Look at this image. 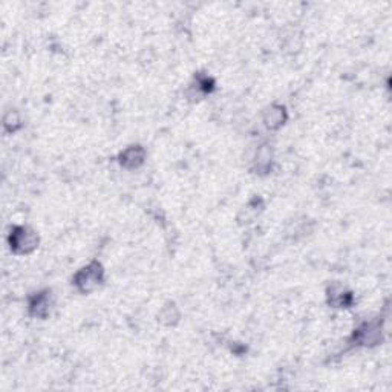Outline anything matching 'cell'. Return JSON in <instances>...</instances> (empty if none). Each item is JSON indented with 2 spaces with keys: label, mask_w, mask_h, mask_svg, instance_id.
<instances>
[{
  "label": "cell",
  "mask_w": 392,
  "mask_h": 392,
  "mask_svg": "<svg viewBox=\"0 0 392 392\" xmlns=\"http://www.w3.org/2000/svg\"><path fill=\"white\" fill-rule=\"evenodd\" d=\"M327 301L333 308H349L353 305L354 296L345 285L333 284L327 290Z\"/></svg>",
  "instance_id": "cell-7"
},
{
  "label": "cell",
  "mask_w": 392,
  "mask_h": 392,
  "mask_svg": "<svg viewBox=\"0 0 392 392\" xmlns=\"http://www.w3.org/2000/svg\"><path fill=\"white\" fill-rule=\"evenodd\" d=\"M288 122V111L281 103H273L262 111V124L264 128L271 132H276L284 128Z\"/></svg>",
  "instance_id": "cell-6"
},
{
  "label": "cell",
  "mask_w": 392,
  "mask_h": 392,
  "mask_svg": "<svg viewBox=\"0 0 392 392\" xmlns=\"http://www.w3.org/2000/svg\"><path fill=\"white\" fill-rule=\"evenodd\" d=\"M104 282V267L102 262L91 261L88 265H84L80 270L76 271L72 276V285L76 290L82 295H91L95 290L102 287Z\"/></svg>",
  "instance_id": "cell-1"
},
{
  "label": "cell",
  "mask_w": 392,
  "mask_h": 392,
  "mask_svg": "<svg viewBox=\"0 0 392 392\" xmlns=\"http://www.w3.org/2000/svg\"><path fill=\"white\" fill-rule=\"evenodd\" d=\"M383 338V322L380 319H371L358 325L349 342L357 348H376L382 345Z\"/></svg>",
  "instance_id": "cell-2"
},
{
  "label": "cell",
  "mask_w": 392,
  "mask_h": 392,
  "mask_svg": "<svg viewBox=\"0 0 392 392\" xmlns=\"http://www.w3.org/2000/svg\"><path fill=\"white\" fill-rule=\"evenodd\" d=\"M275 154L270 144H261L253 158V169L257 175H268L273 169Z\"/></svg>",
  "instance_id": "cell-8"
},
{
  "label": "cell",
  "mask_w": 392,
  "mask_h": 392,
  "mask_svg": "<svg viewBox=\"0 0 392 392\" xmlns=\"http://www.w3.org/2000/svg\"><path fill=\"white\" fill-rule=\"evenodd\" d=\"M179 317H181V313H179L175 302H168L158 313V321L165 327H175L179 322Z\"/></svg>",
  "instance_id": "cell-9"
},
{
  "label": "cell",
  "mask_w": 392,
  "mask_h": 392,
  "mask_svg": "<svg viewBox=\"0 0 392 392\" xmlns=\"http://www.w3.org/2000/svg\"><path fill=\"white\" fill-rule=\"evenodd\" d=\"M38 235L34 229L28 225H14L10 230L8 245L12 253L16 255H31L38 247Z\"/></svg>",
  "instance_id": "cell-3"
},
{
  "label": "cell",
  "mask_w": 392,
  "mask_h": 392,
  "mask_svg": "<svg viewBox=\"0 0 392 392\" xmlns=\"http://www.w3.org/2000/svg\"><path fill=\"white\" fill-rule=\"evenodd\" d=\"M148 158V152L141 144H130L118 154V164L126 170H137Z\"/></svg>",
  "instance_id": "cell-5"
},
{
  "label": "cell",
  "mask_w": 392,
  "mask_h": 392,
  "mask_svg": "<svg viewBox=\"0 0 392 392\" xmlns=\"http://www.w3.org/2000/svg\"><path fill=\"white\" fill-rule=\"evenodd\" d=\"M52 307H54V299H52L51 290H40L28 297V313L31 317L45 321L49 317Z\"/></svg>",
  "instance_id": "cell-4"
},
{
  "label": "cell",
  "mask_w": 392,
  "mask_h": 392,
  "mask_svg": "<svg viewBox=\"0 0 392 392\" xmlns=\"http://www.w3.org/2000/svg\"><path fill=\"white\" fill-rule=\"evenodd\" d=\"M23 119L20 112L17 109H10L8 112H5L3 115V129L8 134H16L17 130L22 129Z\"/></svg>",
  "instance_id": "cell-10"
}]
</instances>
